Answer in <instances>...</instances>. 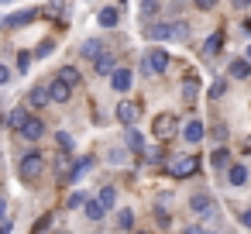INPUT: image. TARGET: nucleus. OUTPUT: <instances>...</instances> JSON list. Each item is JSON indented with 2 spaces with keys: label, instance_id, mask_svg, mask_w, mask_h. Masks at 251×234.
Segmentation results:
<instances>
[{
  "label": "nucleus",
  "instance_id": "1",
  "mask_svg": "<svg viewBox=\"0 0 251 234\" xmlns=\"http://www.w3.org/2000/svg\"><path fill=\"white\" fill-rule=\"evenodd\" d=\"M186 31H189L186 21H162V25H155V28L148 31V38H151V42H182Z\"/></svg>",
  "mask_w": 251,
  "mask_h": 234
},
{
  "label": "nucleus",
  "instance_id": "2",
  "mask_svg": "<svg viewBox=\"0 0 251 234\" xmlns=\"http://www.w3.org/2000/svg\"><path fill=\"white\" fill-rule=\"evenodd\" d=\"M196 155H172L169 158V176L172 179H186V176H193L196 172Z\"/></svg>",
  "mask_w": 251,
  "mask_h": 234
},
{
  "label": "nucleus",
  "instance_id": "3",
  "mask_svg": "<svg viewBox=\"0 0 251 234\" xmlns=\"http://www.w3.org/2000/svg\"><path fill=\"white\" fill-rule=\"evenodd\" d=\"M151 131H155V138H158V141H169V138H176V131H179V121H176V114H158V117H155V124H151Z\"/></svg>",
  "mask_w": 251,
  "mask_h": 234
},
{
  "label": "nucleus",
  "instance_id": "4",
  "mask_svg": "<svg viewBox=\"0 0 251 234\" xmlns=\"http://www.w3.org/2000/svg\"><path fill=\"white\" fill-rule=\"evenodd\" d=\"M42 169H45V158H42L38 152H31V155H25V158H21V169H18V172H21V179L35 182V179L42 176Z\"/></svg>",
  "mask_w": 251,
  "mask_h": 234
},
{
  "label": "nucleus",
  "instance_id": "5",
  "mask_svg": "<svg viewBox=\"0 0 251 234\" xmlns=\"http://www.w3.org/2000/svg\"><path fill=\"white\" fill-rule=\"evenodd\" d=\"M165 69H169V55H165L162 49H151V52H145V73L158 76V73H165Z\"/></svg>",
  "mask_w": 251,
  "mask_h": 234
},
{
  "label": "nucleus",
  "instance_id": "6",
  "mask_svg": "<svg viewBox=\"0 0 251 234\" xmlns=\"http://www.w3.org/2000/svg\"><path fill=\"white\" fill-rule=\"evenodd\" d=\"M49 100H52V90H49V83H42V86H35V90L28 93V107H31V110H42Z\"/></svg>",
  "mask_w": 251,
  "mask_h": 234
},
{
  "label": "nucleus",
  "instance_id": "7",
  "mask_svg": "<svg viewBox=\"0 0 251 234\" xmlns=\"http://www.w3.org/2000/svg\"><path fill=\"white\" fill-rule=\"evenodd\" d=\"M117 121H121L124 128H131V124L138 121V104H131V100H121V104H117Z\"/></svg>",
  "mask_w": 251,
  "mask_h": 234
},
{
  "label": "nucleus",
  "instance_id": "8",
  "mask_svg": "<svg viewBox=\"0 0 251 234\" xmlns=\"http://www.w3.org/2000/svg\"><path fill=\"white\" fill-rule=\"evenodd\" d=\"M42 134H45V124H42L38 117H28V124L21 128V138H25V141H38Z\"/></svg>",
  "mask_w": 251,
  "mask_h": 234
},
{
  "label": "nucleus",
  "instance_id": "9",
  "mask_svg": "<svg viewBox=\"0 0 251 234\" xmlns=\"http://www.w3.org/2000/svg\"><path fill=\"white\" fill-rule=\"evenodd\" d=\"M49 90H52V100H55V104H69V97H73V86H69V83H62V79L49 83Z\"/></svg>",
  "mask_w": 251,
  "mask_h": 234
},
{
  "label": "nucleus",
  "instance_id": "10",
  "mask_svg": "<svg viewBox=\"0 0 251 234\" xmlns=\"http://www.w3.org/2000/svg\"><path fill=\"white\" fill-rule=\"evenodd\" d=\"M110 86H114L117 93H127V90H131V69H117V73L110 76Z\"/></svg>",
  "mask_w": 251,
  "mask_h": 234
},
{
  "label": "nucleus",
  "instance_id": "11",
  "mask_svg": "<svg viewBox=\"0 0 251 234\" xmlns=\"http://www.w3.org/2000/svg\"><path fill=\"white\" fill-rule=\"evenodd\" d=\"M189 210H196V213H213V200H210L206 193H196V196H189Z\"/></svg>",
  "mask_w": 251,
  "mask_h": 234
},
{
  "label": "nucleus",
  "instance_id": "12",
  "mask_svg": "<svg viewBox=\"0 0 251 234\" xmlns=\"http://www.w3.org/2000/svg\"><path fill=\"white\" fill-rule=\"evenodd\" d=\"M251 76V62L248 59H234L230 62V79H248Z\"/></svg>",
  "mask_w": 251,
  "mask_h": 234
},
{
  "label": "nucleus",
  "instance_id": "13",
  "mask_svg": "<svg viewBox=\"0 0 251 234\" xmlns=\"http://www.w3.org/2000/svg\"><path fill=\"white\" fill-rule=\"evenodd\" d=\"M97 73H103V76L110 73V76H114V73H117V62H114V55L100 52V55H97Z\"/></svg>",
  "mask_w": 251,
  "mask_h": 234
},
{
  "label": "nucleus",
  "instance_id": "14",
  "mask_svg": "<svg viewBox=\"0 0 251 234\" xmlns=\"http://www.w3.org/2000/svg\"><path fill=\"white\" fill-rule=\"evenodd\" d=\"M124 145H127V152H134V155H141V152H145V138H141V134H138L134 128L127 131V138H124Z\"/></svg>",
  "mask_w": 251,
  "mask_h": 234
},
{
  "label": "nucleus",
  "instance_id": "15",
  "mask_svg": "<svg viewBox=\"0 0 251 234\" xmlns=\"http://www.w3.org/2000/svg\"><path fill=\"white\" fill-rule=\"evenodd\" d=\"M220 45H224V35H220V31H213V35L206 38V45H203V55L210 59L213 52H220Z\"/></svg>",
  "mask_w": 251,
  "mask_h": 234
},
{
  "label": "nucleus",
  "instance_id": "16",
  "mask_svg": "<svg viewBox=\"0 0 251 234\" xmlns=\"http://www.w3.org/2000/svg\"><path fill=\"white\" fill-rule=\"evenodd\" d=\"M59 79L69 83V86H79V69H76V66H62V69H59Z\"/></svg>",
  "mask_w": 251,
  "mask_h": 234
},
{
  "label": "nucleus",
  "instance_id": "17",
  "mask_svg": "<svg viewBox=\"0 0 251 234\" xmlns=\"http://www.w3.org/2000/svg\"><path fill=\"white\" fill-rule=\"evenodd\" d=\"M196 86H200V79L189 73V76H186V83H182V100H189V104H193V100H196Z\"/></svg>",
  "mask_w": 251,
  "mask_h": 234
},
{
  "label": "nucleus",
  "instance_id": "18",
  "mask_svg": "<svg viewBox=\"0 0 251 234\" xmlns=\"http://www.w3.org/2000/svg\"><path fill=\"white\" fill-rule=\"evenodd\" d=\"M28 117H31V114H25V107H21V110H11V117H7V128L21 131V128L28 124Z\"/></svg>",
  "mask_w": 251,
  "mask_h": 234
},
{
  "label": "nucleus",
  "instance_id": "19",
  "mask_svg": "<svg viewBox=\"0 0 251 234\" xmlns=\"http://www.w3.org/2000/svg\"><path fill=\"white\" fill-rule=\"evenodd\" d=\"M182 138H186V141H200V138H203V124H200V121H189V124L182 128Z\"/></svg>",
  "mask_w": 251,
  "mask_h": 234
},
{
  "label": "nucleus",
  "instance_id": "20",
  "mask_svg": "<svg viewBox=\"0 0 251 234\" xmlns=\"http://www.w3.org/2000/svg\"><path fill=\"white\" fill-rule=\"evenodd\" d=\"M227 179H230V186H244V182H248V169H244V165H230Z\"/></svg>",
  "mask_w": 251,
  "mask_h": 234
},
{
  "label": "nucleus",
  "instance_id": "21",
  "mask_svg": "<svg viewBox=\"0 0 251 234\" xmlns=\"http://www.w3.org/2000/svg\"><path fill=\"white\" fill-rule=\"evenodd\" d=\"M103 213H107V207L100 203V196L86 203V217H90V220H103Z\"/></svg>",
  "mask_w": 251,
  "mask_h": 234
},
{
  "label": "nucleus",
  "instance_id": "22",
  "mask_svg": "<svg viewBox=\"0 0 251 234\" xmlns=\"http://www.w3.org/2000/svg\"><path fill=\"white\" fill-rule=\"evenodd\" d=\"M117 21H121L117 7H103V11H100V25H103V28H114Z\"/></svg>",
  "mask_w": 251,
  "mask_h": 234
},
{
  "label": "nucleus",
  "instance_id": "23",
  "mask_svg": "<svg viewBox=\"0 0 251 234\" xmlns=\"http://www.w3.org/2000/svg\"><path fill=\"white\" fill-rule=\"evenodd\" d=\"M28 21H35V11H21V14H11L4 25L7 28H14V25H28Z\"/></svg>",
  "mask_w": 251,
  "mask_h": 234
},
{
  "label": "nucleus",
  "instance_id": "24",
  "mask_svg": "<svg viewBox=\"0 0 251 234\" xmlns=\"http://www.w3.org/2000/svg\"><path fill=\"white\" fill-rule=\"evenodd\" d=\"M90 165H93V158H90V155H86V158H79V162H76V165H73V172H69V176H73V179H79V176H83V172H90Z\"/></svg>",
  "mask_w": 251,
  "mask_h": 234
},
{
  "label": "nucleus",
  "instance_id": "25",
  "mask_svg": "<svg viewBox=\"0 0 251 234\" xmlns=\"http://www.w3.org/2000/svg\"><path fill=\"white\" fill-rule=\"evenodd\" d=\"M86 203H90V196H86L83 189H79V193H73V196L66 200V207H69V210H76V207H86Z\"/></svg>",
  "mask_w": 251,
  "mask_h": 234
},
{
  "label": "nucleus",
  "instance_id": "26",
  "mask_svg": "<svg viewBox=\"0 0 251 234\" xmlns=\"http://www.w3.org/2000/svg\"><path fill=\"white\" fill-rule=\"evenodd\" d=\"M224 93H227V79H220V76H217V79H213V86H210V97H213V100H220Z\"/></svg>",
  "mask_w": 251,
  "mask_h": 234
},
{
  "label": "nucleus",
  "instance_id": "27",
  "mask_svg": "<svg viewBox=\"0 0 251 234\" xmlns=\"http://www.w3.org/2000/svg\"><path fill=\"white\" fill-rule=\"evenodd\" d=\"M97 196H100V203H103V207L110 210V207H114V196H117V193H114V186H103V189H100Z\"/></svg>",
  "mask_w": 251,
  "mask_h": 234
},
{
  "label": "nucleus",
  "instance_id": "28",
  "mask_svg": "<svg viewBox=\"0 0 251 234\" xmlns=\"http://www.w3.org/2000/svg\"><path fill=\"white\" fill-rule=\"evenodd\" d=\"M131 224H134V210H121V213H117V227L131 231Z\"/></svg>",
  "mask_w": 251,
  "mask_h": 234
},
{
  "label": "nucleus",
  "instance_id": "29",
  "mask_svg": "<svg viewBox=\"0 0 251 234\" xmlns=\"http://www.w3.org/2000/svg\"><path fill=\"white\" fill-rule=\"evenodd\" d=\"M79 55H86V59H93V55H100V42H83V49H79Z\"/></svg>",
  "mask_w": 251,
  "mask_h": 234
},
{
  "label": "nucleus",
  "instance_id": "30",
  "mask_svg": "<svg viewBox=\"0 0 251 234\" xmlns=\"http://www.w3.org/2000/svg\"><path fill=\"white\" fill-rule=\"evenodd\" d=\"M210 162H213V169H224V165H227V148H217V152L210 155Z\"/></svg>",
  "mask_w": 251,
  "mask_h": 234
},
{
  "label": "nucleus",
  "instance_id": "31",
  "mask_svg": "<svg viewBox=\"0 0 251 234\" xmlns=\"http://www.w3.org/2000/svg\"><path fill=\"white\" fill-rule=\"evenodd\" d=\"M55 145H59V152H69V148H73V138H69L66 131H59V134H55Z\"/></svg>",
  "mask_w": 251,
  "mask_h": 234
},
{
  "label": "nucleus",
  "instance_id": "32",
  "mask_svg": "<svg viewBox=\"0 0 251 234\" xmlns=\"http://www.w3.org/2000/svg\"><path fill=\"white\" fill-rule=\"evenodd\" d=\"M31 59H35L31 52H21V55H18V69H21V73H28V69H31Z\"/></svg>",
  "mask_w": 251,
  "mask_h": 234
},
{
  "label": "nucleus",
  "instance_id": "33",
  "mask_svg": "<svg viewBox=\"0 0 251 234\" xmlns=\"http://www.w3.org/2000/svg\"><path fill=\"white\" fill-rule=\"evenodd\" d=\"M158 158H162V148H148V152H145V162H148V165H155Z\"/></svg>",
  "mask_w": 251,
  "mask_h": 234
},
{
  "label": "nucleus",
  "instance_id": "34",
  "mask_svg": "<svg viewBox=\"0 0 251 234\" xmlns=\"http://www.w3.org/2000/svg\"><path fill=\"white\" fill-rule=\"evenodd\" d=\"M52 49H55V42H52V38H45V42H42V45H38V52H35V55H49V52H52Z\"/></svg>",
  "mask_w": 251,
  "mask_h": 234
},
{
  "label": "nucleus",
  "instance_id": "35",
  "mask_svg": "<svg viewBox=\"0 0 251 234\" xmlns=\"http://www.w3.org/2000/svg\"><path fill=\"white\" fill-rule=\"evenodd\" d=\"M49 227H52V217H42V220H38V224H35V234H45V231H49Z\"/></svg>",
  "mask_w": 251,
  "mask_h": 234
},
{
  "label": "nucleus",
  "instance_id": "36",
  "mask_svg": "<svg viewBox=\"0 0 251 234\" xmlns=\"http://www.w3.org/2000/svg\"><path fill=\"white\" fill-rule=\"evenodd\" d=\"M193 4L203 7V11H213V7H217V0H193Z\"/></svg>",
  "mask_w": 251,
  "mask_h": 234
},
{
  "label": "nucleus",
  "instance_id": "37",
  "mask_svg": "<svg viewBox=\"0 0 251 234\" xmlns=\"http://www.w3.org/2000/svg\"><path fill=\"white\" fill-rule=\"evenodd\" d=\"M7 79H11V69H7V66H0V86H4Z\"/></svg>",
  "mask_w": 251,
  "mask_h": 234
},
{
  "label": "nucleus",
  "instance_id": "38",
  "mask_svg": "<svg viewBox=\"0 0 251 234\" xmlns=\"http://www.w3.org/2000/svg\"><path fill=\"white\" fill-rule=\"evenodd\" d=\"M182 234H203V227H196V224H193V227H186Z\"/></svg>",
  "mask_w": 251,
  "mask_h": 234
},
{
  "label": "nucleus",
  "instance_id": "39",
  "mask_svg": "<svg viewBox=\"0 0 251 234\" xmlns=\"http://www.w3.org/2000/svg\"><path fill=\"white\" fill-rule=\"evenodd\" d=\"M234 7H251V0H230Z\"/></svg>",
  "mask_w": 251,
  "mask_h": 234
},
{
  "label": "nucleus",
  "instance_id": "40",
  "mask_svg": "<svg viewBox=\"0 0 251 234\" xmlns=\"http://www.w3.org/2000/svg\"><path fill=\"white\" fill-rule=\"evenodd\" d=\"M244 227L251 231V210H244Z\"/></svg>",
  "mask_w": 251,
  "mask_h": 234
},
{
  "label": "nucleus",
  "instance_id": "41",
  "mask_svg": "<svg viewBox=\"0 0 251 234\" xmlns=\"http://www.w3.org/2000/svg\"><path fill=\"white\" fill-rule=\"evenodd\" d=\"M241 31H244V35H251V21H244V28H241Z\"/></svg>",
  "mask_w": 251,
  "mask_h": 234
},
{
  "label": "nucleus",
  "instance_id": "42",
  "mask_svg": "<svg viewBox=\"0 0 251 234\" xmlns=\"http://www.w3.org/2000/svg\"><path fill=\"white\" fill-rule=\"evenodd\" d=\"M4 210H7V203H4V196H0V217H4Z\"/></svg>",
  "mask_w": 251,
  "mask_h": 234
},
{
  "label": "nucleus",
  "instance_id": "43",
  "mask_svg": "<svg viewBox=\"0 0 251 234\" xmlns=\"http://www.w3.org/2000/svg\"><path fill=\"white\" fill-rule=\"evenodd\" d=\"M244 152H251V138H248V141H244Z\"/></svg>",
  "mask_w": 251,
  "mask_h": 234
},
{
  "label": "nucleus",
  "instance_id": "44",
  "mask_svg": "<svg viewBox=\"0 0 251 234\" xmlns=\"http://www.w3.org/2000/svg\"><path fill=\"white\" fill-rule=\"evenodd\" d=\"M134 234H148V231H134Z\"/></svg>",
  "mask_w": 251,
  "mask_h": 234
},
{
  "label": "nucleus",
  "instance_id": "45",
  "mask_svg": "<svg viewBox=\"0 0 251 234\" xmlns=\"http://www.w3.org/2000/svg\"><path fill=\"white\" fill-rule=\"evenodd\" d=\"M248 59H251V49H248Z\"/></svg>",
  "mask_w": 251,
  "mask_h": 234
}]
</instances>
